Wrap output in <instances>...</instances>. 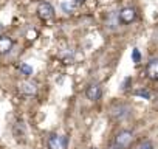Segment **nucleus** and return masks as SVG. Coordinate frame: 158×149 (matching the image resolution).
I'll use <instances>...</instances> for the list:
<instances>
[{"label": "nucleus", "mask_w": 158, "mask_h": 149, "mask_svg": "<svg viewBox=\"0 0 158 149\" xmlns=\"http://www.w3.org/2000/svg\"><path fill=\"white\" fill-rule=\"evenodd\" d=\"M146 73L147 78L152 81H158V57H153L149 61L147 67H146Z\"/></svg>", "instance_id": "0eeeda50"}, {"label": "nucleus", "mask_w": 158, "mask_h": 149, "mask_svg": "<svg viewBox=\"0 0 158 149\" xmlns=\"http://www.w3.org/2000/svg\"><path fill=\"white\" fill-rule=\"evenodd\" d=\"M2 30H3V25H2V23H0V33H2ZM0 36H2V34H0Z\"/></svg>", "instance_id": "a211bd4d"}, {"label": "nucleus", "mask_w": 158, "mask_h": 149, "mask_svg": "<svg viewBox=\"0 0 158 149\" xmlns=\"http://www.w3.org/2000/svg\"><path fill=\"white\" fill-rule=\"evenodd\" d=\"M73 2H74V3H84L85 0H73Z\"/></svg>", "instance_id": "f3484780"}, {"label": "nucleus", "mask_w": 158, "mask_h": 149, "mask_svg": "<svg viewBox=\"0 0 158 149\" xmlns=\"http://www.w3.org/2000/svg\"><path fill=\"white\" fill-rule=\"evenodd\" d=\"M19 92L23 96H33L37 92V84L34 81H23L19 84Z\"/></svg>", "instance_id": "423d86ee"}, {"label": "nucleus", "mask_w": 158, "mask_h": 149, "mask_svg": "<svg viewBox=\"0 0 158 149\" xmlns=\"http://www.w3.org/2000/svg\"><path fill=\"white\" fill-rule=\"evenodd\" d=\"M85 95H87V98L90 101H98L101 98V95H102V89H101L99 84H90L87 87V90H85Z\"/></svg>", "instance_id": "6e6552de"}, {"label": "nucleus", "mask_w": 158, "mask_h": 149, "mask_svg": "<svg viewBox=\"0 0 158 149\" xmlns=\"http://www.w3.org/2000/svg\"><path fill=\"white\" fill-rule=\"evenodd\" d=\"M138 149H153V144H152L150 141H143V143L138 146Z\"/></svg>", "instance_id": "ddd939ff"}, {"label": "nucleus", "mask_w": 158, "mask_h": 149, "mask_svg": "<svg viewBox=\"0 0 158 149\" xmlns=\"http://www.w3.org/2000/svg\"><path fill=\"white\" fill-rule=\"evenodd\" d=\"M135 95H136V96H141V98H144V100H150V93H149L146 89L136 90V92H135Z\"/></svg>", "instance_id": "f8f14e48"}, {"label": "nucleus", "mask_w": 158, "mask_h": 149, "mask_svg": "<svg viewBox=\"0 0 158 149\" xmlns=\"http://www.w3.org/2000/svg\"><path fill=\"white\" fill-rule=\"evenodd\" d=\"M19 71H20V74H23V76H31L33 74V67L30 65V64H27V62H23V64H20V67H19Z\"/></svg>", "instance_id": "9d476101"}, {"label": "nucleus", "mask_w": 158, "mask_h": 149, "mask_svg": "<svg viewBox=\"0 0 158 149\" xmlns=\"http://www.w3.org/2000/svg\"><path fill=\"white\" fill-rule=\"evenodd\" d=\"M93 149H95V147H93Z\"/></svg>", "instance_id": "6ab92c4d"}, {"label": "nucleus", "mask_w": 158, "mask_h": 149, "mask_svg": "<svg viewBox=\"0 0 158 149\" xmlns=\"http://www.w3.org/2000/svg\"><path fill=\"white\" fill-rule=\"evenodd\" d=\"M132 141H133V134H132L130 130H121V132L115 137V143H116L119 147H123V149H127V147L132 144Z\"/></svg>", "instance_id": "7ed1b4c3"}, {"label": "nucleus", "mask_w": 158, "mask_h": 149, "mask_svg": "<svg viewBox=\"0 0 158 149\" xmlns=\"http://www.w3.org/2000/svg\"><path fill=\"white\" fill-rule=\"evenodd\" d=\"M109 149H123V147H119L116 143H113V144H110V147H109Z\"/></svg>", "instance_id": "dca6fc26"}, {"label": "nucleus", "mask_w": 158, "mask_h": 149, "mask_svg": "<svg viewBox=\"0 0 158 149\" xmlns=\"http://www.w3.org/2000/svg\"><path fill=\"white\" fill-rule=\"evenodd\" d=\"M130 113H132V109H130L127 104H123V103H121V104H115V106H112V109H110V115H112L115 120H119V121L129 118Z\"/></svg>", "instance_id": "f03ea898"}, {"label": "nucleus", "mask_w": 158, "mask_h": 149, "mask_svg": "<svg viewBox=\"0 0 158 149\" xmlns=\"http://www.w3.org/2000/svg\"><path fill=\"white\" fill-rule=\"evenodd\" d=\"M132 61H133L135 64H138V62L141 61V53H139L138 48H133V50H132Z\"/></svg>", "instance_id": "9b49d317"}, {"label": "nucleus", "mask_w": 158, "mask_h": 149, "mask_svg": "<svg viewBox=\"0 0 158 149\" xmlns=\"http://www.w3.org/2000/svg\"><path fill=\"white\" fill-rule=\"evenodd\" d=\"M130 81H132V79H130V78H127V79H126V81L123 83V87H121V90H127V89H129L127 86L130 84Z\"/></svg>", "instance_id": "4468645a"}, {"label": "nucleus", "mask_w": 158, "mask_h": 149, "mask_svg": "<svg viewBox=\"0 0 158 149\" xmlns=\"http://www.w3.org/2000/svg\"><path fill=\"white\" fill-rule=\"evenodd\" d=\"M37 16H39L42 20H50V19L54 17V8L51 6V3L42 2V3H39V6H37Z\"/></svg>", "instance_id": "20e7f679"}, {"label": "nucleus", "mask_w": 158, "mask_h": 149, "mask_svg": "<svg viewBox=\"0 0 158 149\" xmlns=\"http://www.w3.org/2000/svg\"><path fill=\"white\" fill-rule=\"evenodd\" d=\"M62 10H65L67 13H71V6L68 3H62Z\"/></svg>", "instance_id": "2eb2a0df"}, {"label": "nucleus", "mask_w": 158, "mask_h": 149, "mask_svg": "<svg viewBox=\"0 0 158 149\" xmlns=\"http://www.w3.org/2000/svg\"><path fill=\"white\" fill-rule=\"evenodd\" d=\"M14 42L10 36H0V54H8L13 48Z\"/></svg>", "instance_id": "1a4fd4ad"}, {"label": "nucleus", "mask_w": 158, "mask_h": 149, "mask_svg": "<svg viewBox=\"0 0 158 149\" xmlns=\"http://www.w3.org/2000/svg\"><path fill=\"white\" fill-rule=\"evenodd\" d=\"M47 147L48 149H68V138L65 135L53 134L47 140Z\"/></svg>", "instance_id": "f257e3e1"}, {"label": "nucleus", "mask_w": 158, "mask_h": 149, "mask_svg": "<svg viewBox=\"0 0 158 149\" xmlns=\"http://www.w3.org/2000/svg\"><path fill=\"white\" fill-rule=\"evenodd\" d=\"M118 19H119L121 23L129 25V23H132V22L136 19V11H135L133 8H123V10L119 11V14H118Z\"/></svg>", "instance_id": "39448f33"}]
</instances>
